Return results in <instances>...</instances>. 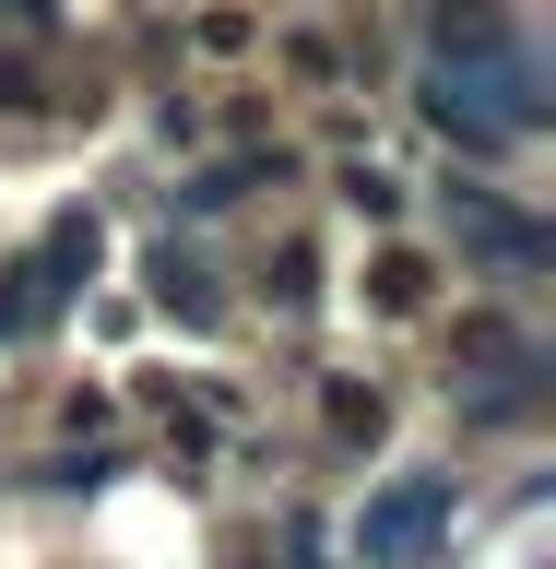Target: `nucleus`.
Listing matches in <instances>:
<instances>
[{
	"mask_svg": "<svg viewBox=\"0 0 556 569\" xmlns=\"http://www.w3.org/2000/svg\"><path fill=\"white\" fill-rule=\"evenodd\" d=\"M451 238L486 249L497 273H545V261H556V226H545V213H509L486 178H462V190H451Z\"/></svg>",
	"mask_w": 556,
	"mask_h": 569,
	"instance_id": "4",
	"label": "nucleus"
},
{
	"mask_svg": "<svg viewBox=\"0 0 556 569\" xmlns=\"http://www.w3.org/2000/svg\"><path fill=\"white\" fill-rule=\"evenodd\" d=\"M426 48H438V83L462 107H486L509 142L545 131V60H533V36L497 0H426Z\"/></svg>",
	"mask_w": 556,
	"mask_h": 569,
	"instance_id": "1",
	"label": "nucleus"
},
{
	"mask_svg": "<svg viewBox=\"0 0 556 569\" xmlns=\"http://www.w3.org/2000/svg\"><path fill=\"white\" fill-rule=\"evenodd\" d=\"M154 297H166L178 320H213V273H202V249H178V238L154 249Z\"/></svg>",
	"mask_w": 556,
	"mask_h": 569,
	"instance_id": "6",
	"label": "nucleus"
},
{
	"mask_svg": "<svg viewBox=\"0 0 556 569\" xmlns=\"http://www.w3.org/2000/svg\"><path fill=\"white\" fill-rule=\"evenodd\" d=\"M451 522H462L451 475H391V487L355 510V569H438Z\"/></svg>",
	"mask_w": 556,
	"mask_h": 569,
	"instance_id": "2",
	"label": "nucleus"
},
{
	"mask_svg": "<svg viewBox=\"0 0 556 569\" xmlns=\"http://www.w3.org/2000/svg\"><path fill=\"white\" fill-rule=\"evenodd\" d=\"M83 261H95V213H60V226L0 273V332H48V320L71 309V273H83Z\"/></svg>",
	"mask_w": 556,
	"mask_h": 569,
	"instance_id": "3",
	"label": "nucleus"
},
{
	"mask_svg": "<svg viewBox=\"0 0 556 569\" xmlns=\"http://www.w3.org/2000/svg\"><path fill=\"white\" fill-rule=\"evenodd\" d=\"M284 60L309 71V83H332V71H344V48H332V36H284Z\"/></svg>",
	"mask_w": 556,
	"mask_h": 569,
	"instance_id": "9",
	"label": "nucleus"
},
{
	"mask_svg": "<svg viewBox=\"0 0 556 569\" xmlns=\"http://www.w3.org/2000/svg\"><path fill=\"white\" fill-rule=\"evenodd\" d=\"M320 427L344 439V451H380V427H391V403L367 380H320Z\"/></svg>",
	"mask_w": 556,
	"mask_h": 569,
	"instance_id": "5",
	"label": "nucleus"
},
{
	"mask_svg": "<svg viewBox=\"0 0 556 569\" xmlns=\"http://www.w3.org/2000/svg\"><path fill=\"white\" fill-rule=\"evenodd\" d=\"M367 297H380L391 320H403V309H426V261H415V249H391L380 273H367Z\"/></svg>",
	"mask_w": 556,
	"mask_h": 569,
	"instance_id": "7",
	"label": "nucleus"
},
{
	"mask_svg": "<svg viewBox=\"0 0 556 569\" xmlns=\"http://www.w3.org/2000/svg\"><path fill=\"white\" fill-rule=\"evenodd\" d=\"M190 36H202L213 60H237V48H249V12H202V24H190Z\"/></svg>",
	"mask_w": 556,
	"mask_h": 569,
	"instance_id": "10",
	"label": "nucleus"
},
{
	"mask_svg": "<svg viewBox=\"0 0 556 569\" xmlns=\"http://www.w3.org/2000/svg\"><path fill=\"white\" fill-rule=\"evenodd\" d=\"M0 12H12L24 36H60V0H0Z\"/></svg>",
	"mask_w": 556,
	"mask_h": 569,
	"instance_id": "11",
	"label": "nucleus"
},
{
	"mask_svg": "<svg viewBox=\"0 0 556 569\" xmlns=\"http://www.w3.org/2000/svg\"><path fill=\"white\" fill-rule=\"evenodd\" d=\"M344 202L367 213V226H391V213H403V178H380V167H344Z\"/></svg>",
	"mask_w": 556,
	"mask_h": 569,
	"instance_id": "8",
	"label": "nucleus"
}]
</instances>
